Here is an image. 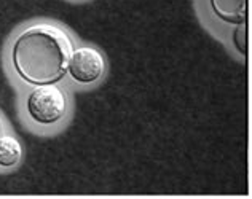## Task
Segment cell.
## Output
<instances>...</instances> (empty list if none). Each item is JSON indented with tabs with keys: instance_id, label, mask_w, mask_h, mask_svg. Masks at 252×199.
Returning a JSON list of instances; mask_svg holds the SVG:
<instances>
[{
	"instance_id": "1",
	"label": "cell",
	"mask_w": 252,
	"mask_h": 199,
	"mask_svg": "<svg viewBox=\"0 0 252 199\" xmlns=\"http://www.w3.org/2000/svg\"><path fill=\"white\" fill-rule=\"evenodd\" d=\"M72 51L74 45L65 30L51 24H35L15 38L11 64L24 83L56 85L67 74Z\"/></svg>"
},
{
	"instance_id": "2",
	"label": "cell",
	"mask_w": 252,
	"mask_h": 199,
	"mask_svg": "<svg viewBox=\"0 0 252 199\" xmlns=\"http://www.w3.org/2000/svg\"><path fill=\"white\" fill-rule=\"evenodd\" d=\"M67 101L64 92L55 85L35 86L28 97V114L42 126L55 124L65 114Z\"/></svg>"
},
{
	"instance_id": "3",
	"label": "cell",
	"mask_w": 252,
	"mask_h": 199,
	"mask_svg": "<svg viewBox=\"0 0 252 199\" xmlns=\"http://www.w3.org/2000/svg\"><path fill=\"white\" fill-rule=\"evenodd\" d=\"M67 72L80 85L94 83L104 74V57L93 46H80L72 51Z\"/></svg>"
},
{
	"instance_id": "4",
	"label": "cell",
	"mask_w": 252,
	"mask_h": 199,
	"mask_svg": "<svg viewBox=\"0 0 252 199\" xmlns=\"http://www.w3.org/2000/svg\"><path fill=\"white\" fill-rule=\"evenodd\" d=\"M212 13L228 24H241L246 19V0H209Z\"/></svg>"
},
{
	"instance_id": "5",
	"label": "cell",
	"mask_w": 252,
	"mask_h": 199,
	"mask_svg": "<svg viewBox=\"0 0 252 199\" xmlns=\"http://www.w3.org/2000/svg\"><path fill=\"white\" fill-rule=\"evenodd\" d=\"M23 156V148L15 137L3 136L0 137V166L2 168H13L19 163Z\"/></svg>"
},
{
	"instance_id": "6",
	"label": "cell",
	"mask_w": 252,
	"mask_h": 199,
	"mask_svg": "<svg viewBox=\"0 0 252 199\" xmlns=\"http://www.w3.org/2000/svg\"><path fill=\"white\" fill-rule=\"evenodd\" d=\"M233 45L241 56H246V26L244 23L236 24V29L233 30Z\"/></svg>"
}]
</instances>
